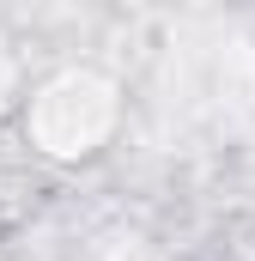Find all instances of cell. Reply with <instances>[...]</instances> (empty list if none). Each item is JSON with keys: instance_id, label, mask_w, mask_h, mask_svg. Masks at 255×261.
Here are the masks:
<instances>
[]
</instances>
